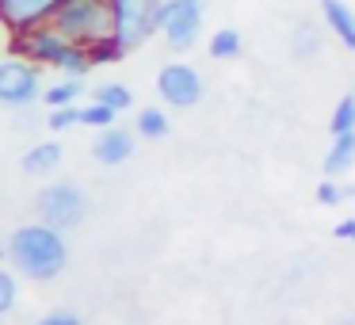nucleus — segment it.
<instances>
[{"instance_id": "15", "label": "nucleus", "mask_w": 355, "mask_h": 325, "mask_svg": "<svg viewBox=\"0 0 355 325\" xmlns=\"http://www.w3.org/2000/svg\"><path fill=\"white\" fill-rule=\"evenodd\" d=\"M80 96H85V77H73V73H62V81L46 85L42 100H46V108H62V103H77Z\"/></svg>"}, {"instance_id": "20", "label": "nucleus", "mask_w": 355, "mask_h": 325, "mask_svg": "<svg viewBox=\"0 0 355 325\" xmlns=\"http://www.w3.org/2000/svg\"><path fill=\"white\" fill-rule=\"evenodd\" d=\"M347 131H355V92L340 96L329 119V134H347Z\"/></svg>"}, {"instance_id": "2", "label": "nucleus", "mask_w": 355, "mask_h": 325, "mask_svg": "<svg viewBox=\"0 0 355 325\" xmlns=\"http://www.w3.org/2000/svg\"><path fill=\"white\" fill-rule=\"evenodd\" d=\"M12 50L35 58V62L46 65V69L73 73V77H88V73L96 69L92 50H88L85 42L69 39L58 24H42V27H31V31H24V35H12Z\"/></svg>"}, {"instance_id": "3", "label": "nucleus", "mask_w": 355, "mask_h": 325, "mask_svg": "<svg viewBox=\"0 0 355 325\" xmlns=\"http://www.w3.org/2000/svg\"><path fill=\"white\" fill-rule=\"evenodd\" d=\"M50 24H58L69 39L92 47V42L115 35V8H111V0H62Z\"/></svg>"}, {"instance_id": "14", "label": "nucleus", "mask_w": 355, "mask_h": 325, "mask_svg": "<svg viewBox=\"0 0 355 325\" xmlns=\"http://www.w3.org/2000/svg\"><path fill=\"white\" fill-rule=\"evenodd\" d=\"M241 50H245V39H241V31H233V27H218L207 42V54L214 58V62H233V58H241Z\"/></svg>"}, {"instance_id": "6", "label": "nucleus", "mask_w": 355, "mask_h": 325, "mask_svg": "<svg viewBox=\"0 0 355 325\" xmlns=\"http://www.w3.org/2000/svg\"><path fill=\"white\" fill-rule=\"evenodd\" d=\"M210 0H161V35L172 54H184L202 35V12Z\"/></svg>"}, {"instance_id": "4", "label": "nucleus", "mask_w": 355, "mask_h": 325, "mask_svg": "<svg viewBox=\"0 0 355 325\" xmlns=\"http://www.w3.org/2000/svg\"><path fill=\"white\" fill-rule=\"evenodd\" d=\"M88 215V195L80 184H73V180H54V184H46L39 195H35V218L39 222H50L58 226V230H77L80 222H85Z\"/></svg>"}, {"instance_id": "11", "label": "nucleus", "mask_w": 355, "mask_h": 325, "mask_svg": "<svg viewBox=\"0 0 355 325\" xmlns=\"http://www.w3.org/2000/svg\"><path fill=\"white\" fill-rule=\"evenodd\" d=\"M321 16H324V27L336 35L340 47L355 50V12L347 8L344 0H321Z\"/></svg>"}, {"instance_id": "8", "label": "nucleus", "mask_w": 355, "mask_h": 325, "mask_svg": "<svg viewBox=\"0 0 355 325\" xmlns=\"http://www.w3.org/2000/svg\"><path fill=\"white\" fill-rule=\"evenodd\" d=\"M157 96L164 100V108L187 111L202 100V73L187 62H168L157 73Z\"/></svg>"}, {"instance_id": "5", "label": "nucleus", "mask_w": 355, "mask_h": 325, "mask_svg": "<svg viewBox=\"0 0 355 325\" xmlns=\"http://www.w3.org/2000/svg\"><path fill=\"white\" fill-rule=\"evenodd\" d=\"M42 69H46V65H39L35 58L12 50V54L0 62V103H4V108H31L35 100H42V92H46Z\"/></svg>"}, {"instance_id": "7", "label": "nucleus", "mask_w": 355, "mask_h": 325, "mask_svg": "<svg viewBox=\"0 0 355 325\" xmlns=\"http://www.w3.org/2000/svg\"><path fill=\"white\" fill-rule=\"evenodd\" d=\"M115 8V39L126 50L146 47L153 35H161V0H111Z\"/></svg>"}, {"instance_id": "9", "label": "nucleus", "mask_w": 355, "mask_h": 325, "mask_svg": "<svg viewBox=\"0 0 355 325\" xmlns=\"http://www.w3.org/2000/svg\"><path fill=\"white\" fill-rule=\"evenodd\" d=\"M62 0H0V19L8 27V35H24L31 27H42L54 19Z\"/></svg>"}, {"instance_id": "24", "label": "nucleus", "mask_w": 355, "mask_h": 325, "mask_svg": "<svg viewBox=\"0 0 355 325\" xmlns=\"http://www.w3.org/2000/svg\"><path fill=\"white\" fill-rule=\"evenodd\" d=\"M12 310H16V276H12V268L0 272V317H8Z\"/></svg>"}, {"instance_id": "10", "label": "nucleus", "mask_w": 355, "mask_h": 325, "mask_svg": "<svg viewBox=\"0 0 355 325\" xmlns=\"http://www.w3.org/2000/svg\"><path fill=\"white\" fill-rule=\"evenodd\" d=\"M134 149H138V131H123V126H107V131H100V138L92 142V153L100 165H123L134 157Z\"/></svg>"}, {"instance_id": "17", "label": "nucleus", "mask_w": 355, "mask_h": 325, "mask_svg": "<svg viewBox=\"0 0 355 325\" xmlns=\"http://www.w3.org/2000/svg\"><path fill=\"white\" fill-rule=\"evenodd\" d=\"M92 100H103V103H111L115 111H130V108H134V92L123 85V81H103V85H96Z\"/></svg>"}, {"instance_id": "25", "label": "nucleus", "mask_w": 355, "mask_h": 325, "mask_svg": "<svg viewBox=\"0 0 355 325\" xmlns=\"http://www.w3.org/2000/svg\"><path fill=\"white\" fill-rule=\"evenodd\" d=\"M39 325H77V314L73 310H50L39 317Z\"/></svg>"}, {"instance_id": "16", "label": "nucleus", "mask_w": 355, "mask_h": 325, "mask_svg": "<svg viewBox=\"0 0 355 325\" xmlns=\"http://www.w3.org/2000/svg\"><path fill=\"white\" fill-rule=\"evenodd\" d=\"M134 131H138V138H146V142L168 138V111H161V108L138 111V123H134Z\"/></svg>"}, {"instance_id": "21", "label": "nucleus", "mask_w": 355, "mask_h": 325, "mask_svg": "<svg viewBox=\"0 0 355 325\" xmlns=\"http://www.w3.org/2000/svg\"><path fill=\"white\" fill-rule=\"evenodd\" d=\"M291 50H294V58H313L321 50V31L313 24H298L291 35Z\"/></svg>"}, {"instance_id": "22", "label": "nucleus", "mask_w": 355, "mask_h": 325, "mask_svg": "<svg viewBox=\"0 0 355 325\" xmlns=\"http://www.w3.org/2000/svg\"><path fill=\"white\" fill-rule=\"evenodd\" d=\"M92 65H115V62H123L130 50L123 47V42L115 39V35H107V39H100V42H92Z\"/></svg>"}, {"instance_id": "13", "label": "nucleus", "mask_w": 355, "mask_h": 325, "mask_svg": "<svg viewBox=\"0 0 355 325\" xmlns=\"http://www.w3.org/2000/svg\"><path fill=\"white\" fill-rule=\"evenodd\" d=\"M352 165H355V131L332 134V146H329V153H324V161H321V172L324 176H344Z\"/></svg>"}, {"instance_id": "1", "label": "nucleus", "mask_w": 355, "mask_h": 325, "mask_svg": "<svg viewBox=\"0 0 355 325\" xmlns=\"http://www.w3.org/2000/svg\"><path fill=\"white\" fill-rule=\"evenodd\" d=\"M8 260H12V268L24 272L35 283H46V279L62 276L65 264H69L65 230H58L50 222H39V218L31 226H19V230L8 233Z\"/></svg>"}, {"instance_id": "18", "label": "nucleus", "mask_w": 355, "mask_h": 325, "mask_svg": "<svg viewBox=\"0 0 355 325\" xmlns=\"http://www.w3.org/2000/svg\"><path fill=\"white\" fill-rule=\"evenodd\" d=\"M347 199H355V184H340V176H324L317 184V203L321 207H340Z\"/></svg>"}, {"instance_id": "23", "label": "nucleus", "mask_w": 355, "mask_h": 325, "mask_svg": "<svg viewBox=\"0 0 355 325\" xmlns=\"http://www.w3.org/2000/svg\"><path fill=\"white\" fill-rule=\"evenodd\" d=\"M46 126L54 134H65V131H73V126H80V103H62V108H50Z\"/></svg>"}, {"instance_id": "26", "label": "nucleus", "mask_w": 355, "mask_h": 325, "mask_svg": "<svg viewBox=\"0 0 355 325\" xmlns=\"http://www.w3.org/2000/svg\"><path fill=\"white\" fill-rule=\"evenodd\" d=\"M332 233H336V241H355V218H340Z\"/></svg>"}, {"instance_id": "12", "label": "nucleus", "mask_w": 355, "mask_h": 325, "mask_svg": "<svg viewBox=\"0 0 355 325\" xmlns=\"http://www.w3.org/2000/svg\"><path fill=\"white\" fill-rule=\"evenodd\" d=\"M62 157H65L62 142H35L19 165H24V172H31V176H46V172H54L58 165H62Z\"/></svg>"}, {"instance_id": "19", "label": "nucleus", "mask_w": 355, "mask_h": 325, "mask_svg": "<svg viewBox=\"0 0 355 325\" xmlns=\"http://www.w3.org/2000/svg\"><path fill=\"white\" fill-rule=\"evenodd\" d=\"M115 119H119V111L103 100H92L80 108V126H92V131H107V126H115Z\"/></svg>"}]
</instances>
